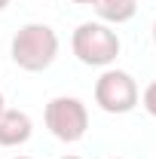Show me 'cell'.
I'll return each mask as SVG.
<instances>
[{"mask_svg":"<svg viewBox=\"0 0 156 159\" xmlns=\"http://www.w3.org/2000/svg\"><path fill=\"white\" fill-rule=\"evenodd\" d=\"M9 52H12V61L21 70L40 74V70L52 67V61L58 55V34L43 21H31V25L16 31Z\"/></svg>","mask_w":156,"mask_h":159,"instance_id":"6da1fadb","label":"cell"},{"mask_svg":"<svg viewBox=\"0 0 156 159\" xmlns=\"http://www.w3.org/2000/svg\"><path fill=\"white\" fill-rule=\"evenodd\" d=\"M71 49L86 67H110L119 55V37L104 21H83L71 37Z\"/></svg>","mask_w":156,"mask_h":159,"instance_id":"7a4b0ae2","label":"cell"},{"mask_svg":"<svg viewBox=\"0 0 156 159\" xmlns=\"http://www.w3.org/2000/svg\"><path fill=\"white\" fill-rule=\"evenodd\" d=\"M138 101H141V92H138V83L132 74L107 67L95 80V104L104 113H113V116L132 113L138 107Z\"/></svg>","mask_w":156,"mask_h":159,"instance_id":"3957f363","label":"cell"},{"mask_svg":"<svg viewBox=\"0 0 156 159\" xmlns=\"http://www.w3.org/2000/svg\"><path fill=\"white\" fill-rule=\"evenodd\" d=\"M43 119H46V129L58 141H64V144H77L89 132V110L74 95L52 98L46 104V110H43Z\"/></svg>","mask_w":156,"mask_h":159,"instance_id":"277c9868","label":"cell"},{"mask_svg":"<svg viewBox=\"0 0 156 159\" xmlns=\"http://www.w3.org/2000/svg\"><path fill=\"white\" fill-rule=\"evenodd\" d=\"M31 132L34 122L25 110H12V107L0 110V147H19L31 138Z\"/></svg>","mask_w":156,"mask_h":159,"instance_id":"5b68a950","label":"cell"},{"mask_svg":"<svg viewBox=\"0 0 156 159\" xmlns=\"http://www.w3.org/2000/svg\"><path fill=\"white\" fill-rule=\"evenodd\" d=\"M95 9V16L107 25H122V21H132L138 12L135 0H92L89 3Z\"/></svg>","mask_w":156,"mask_h":159,"instance_id":"8992f818","label":"cell"},{"mask_svg":"<svg viewBox=\"0 0 156 159\" xmlns=\"http://www.w3.org/2000/svg\"><path fill=\"white\" fill-rule=\"evenodd\" d=\"M141 101H144V110H147V113H150V116L156 119V83H150V86L144 89Z\"/></svg>","mask_w":156,"mask_h":159,"instance_id":"52a82bcc","label":"cell"},{"mask_svg":"<svg viewBox=\"0 0 156 159\" xmlns=\"http://www.w3.org/2000/svg\"><path fill=\"white\" fill-rule=\"evenodd\" d=\"M71 3H80V6H89L92 0H71Z\"/></svg>","mask_w":156,"mask_h":159,"instance_id":"ba28073f","label":"cell"},{"mask_svg":"<svg viewBox=\"0 0 156 159\" xmlns=\"http://www.w3.org/2000/svg\"><path fill=\"white\" fill-rule=\"evenodd\" d=\"M6 6H9V0H0V9H6Z\"/></svg>","mask_w":156,"mask_h":159,"instance_id":"9c48e42d","label":"cell"},{"mask_svg":"<svg viewBox=\"0 0 156 159\" xmlns=\"http://www.w3.org/2000/svg\"><path fill=\"white\" fill-rule=\"evenodd\" d=\"M153 46H156V21H153Z\"/></svg>","mask_w":156,"mask_h":159,"instance_id":"30bf717a","label":"cell"},{"mask_svg":"<svg viewBox=\"0 0 156 159\" xmlns=\"http://www.w3.org/2000/svg\"><path fill=\"white\" fill-rule=\"evenodd\" d=\"M3 107H6V104H3V92H0V110H3Z\"/></svg>","mask_w":156,"mask_h":159,"instance_id":"8fae6325","label":"cell"},{"mask_svg":"<svg viewBox=\"0 0 156 159\" xmlns=\"http://www.w3.org/2000/svg\"><path fill=\"white\" fill-rule=\"evenodd\" d=\"M61 159H80V156H61Z\"/></svg>","mask_w":156,"mask_h":159,"instance_id":"7c38bea8","label":"cell"},{"mask_svg":"<svg viewBox=\"0 0 156 159\" xmlns=\"http://www.w3.org/2000/svg\"><path fill=\"white\" fill-rule=\"evenodd\" d=\"M19 159H28V156H19Z\"/></svg>","mask_w":156,"mask_h":159,"instance_id":"4fadbf2b","label":"cell"}]
</instances>
